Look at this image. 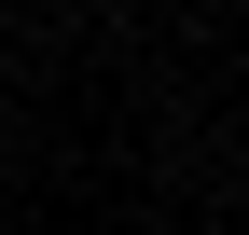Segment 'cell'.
Listing matches in <instances>:
<instances>
[]
</instances>
